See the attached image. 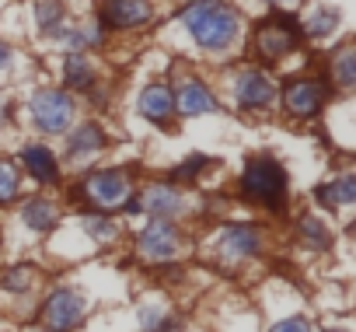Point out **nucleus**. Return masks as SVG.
Listing matches in <instances>:
<instances>
[{"instance_id":"1","label":"nucleus","mask_w":356,"mask_h":332,"mask_svg":"<svg viewBox=\"0 0 356 332\" xmlns=\"http://www.w3.org/2000/svg\"><path fill=\"white\" fill-rule=\"evenodd\" d=\"M182 25L189 29V35L210 49V53H220L227 49L238 32H241V18L234 8H227L224 0H196V4H189L182 11Z\"/></svg>"},{"instance_id":"2","label":"nucleus","mask_w":356,"mask_h":332,"mask_svg":"<svg viewBox=\"0 0 356 332\" xmlns=\"http://www.w3.org/2000/svg\"><path fill=\"white\" fill-rule=\"evenodd\" d=\"M238 189H241V196H245L248 203H259V207L280 214V210L286 207L290 179H286V168H283L276 157L262 154V157H252V161L245 164V172H241V179H238Z\"/></svg>"},{"instance_id":"3","label":"nucleus","mask_w":356,"mask_h":332,"mask_svg":"<svg viewBox=\"0 0 356 332\" xmlns=\"http://www.w3.org/2000/svg\"><path fill=\"white\" fill-rule=\"evenodd\" d=\"M133 248H136V259L147 262V266H171V262H178L186 255V231L178 228L175 221L150 217L136 231Z\"/></svg>"},{"instance_id":"4","label":"nucleus","mask_w":356,"mask_h":332,"mask_svg":"<svg viewBox=\"0 0 356 332\" xmlns=\"http://www.w3.org/2000/svg\"><path fill=\"white\" fill-rule=\"evenodd\" d=\"M77 193L88 203V210L112 214V210H122L129 203V196H133V175L126 168H102V172L84 175V182H81Z\"/></svg>"},{"instance_id":"5","label":"nucleus","mask_w":356,"mask_h":332,"mask_svg":"<svg viewBox=\"0 0 356 332\" xmlns=\"http://www.w3.org/2000/svg\"><path fill=\"white\" fill-rule=\"evenodd\" d=\"M262 231L255 224H245V221H234V224H224L217 235H213V259L220 266H245L252 259L262 255Z\"/></svg>"},{"instance_id":"6","label":"nucleus","mask_w":356,"mask_h":332,"mask_svg":"<svg viewBox=\"0 0 356 332\" xmlns=\"http://www.w3.org/2000/svg\"><path fill=\"white\" fill-rule=\"evenodd\" d=\"M88 318V297L77 287H53L39 301V325L53 332H74Z\"/></svg>"},{"instance_id":"7","label":"nucleus","mask_w":356,"mask_h":332,"mask_svg":"<svg viewBox=\"0 0 356 332\" xmlns=\"http://www.w3.org/2000/svg\"><path fill=\"white\" fill-rule=\"evenodd\" d=\"M126 210L129 214H147V217H157V221H178L189 210V200L171 182H150L136 200L126 203Z\"/></svg>"},{"instance_id":"8","label":"nucleus","mask_w":356,"mask_h":332,"mask_svg":"<svg viewBox=\"0 0 356 332\" xmlns=\"http://www.w3.org/2000/svg\"><path fill=\"white\" fill-rule=\"evenodd\" d=\"M74 119V98L60 88H42L35 91L32 98V122L42 129V133H60L67 129Z\"/></svg>"},{"instance_id":"9","label":"nucleus","mask_w":356,"mask_h":332,"mask_svg":"<svg viewBox=\"0 0 356 332\" xmlns=\"http://www.w3.org/2000/svg\"><path fill=\"white\" fill-rule=\"evenodd\" d=\"M297 39H300V25H297L290 15H273V18L259 29L255 49H259L262 60H283V56L297 46Z\"/></svg>"},{"instance_id":"10","label":"nucleus","mask_w":356,"mask_h":332,"mask_svg":"<svg viewBox=\"0 0 356 332\" xmlns=\"http://www.w3.org/2000/svg\"><path fill=\"white\" fill-rule=\"evenodd\" d=\"M283 105H286V112L297 116V119L318 116L321 105H325V88H321V81H311V77L290 81L286 91H283Z\"/></svg>"},{"instance_id":"11","label":"nucleus","mask_w":356,"mask_h":332,"mask_svg":"<svg viewBox=\"0 0 356 332\" xmlns=\"http://www.w3.org/2000/svg\"><path fill=\"white\" fill-rule=\"evenodd\" d=\"M175 95V112L178 116H210V112H217L220 105H217V98L210 95V88L203 84V81H196V77H189V81H182L178 84V91H171Z\"/></svg>"},{"instance_id":"12","label":"nucleus","mask_w":356,"mask_h":332,"mask_svg":"<svg viewBox=\"0 0 356 332\" xmlns=\"http://www.w3.org/2000/svg\"><path fill=\"white\" fill-rule=\"evenodd\" d=\"M150 4L147 0H105L102 4V22L112 29H140L150 22Z\"/></svg>"},{"instance_id":"13","label":"nucleus","mask_w":356,"mask_h":332,"mask_svg":"<svg viewBox=\"0 0 356 332\" xmlns=\"http://www.w3.org/2000/svg\"><path fill=\"white\" fill-rule=\"evenodd\" d=\"M234 95H238V105L241 109H266L273 102L276 88H273V81L262 70H245L234 81Z\"/></svg>"},{"instance_id":"14","label":"nucleus","mask_w":356,"mask_h":332,"mask_svg":"<svg viewBox=\"0 0 356 332\" xmlns=\"http://www.w3.org/2000/svg\"><path fill=\"white\" fill-rule=\"evenodd\" d=\"M18 221H22L29 231H35V235H49V231L60 224V207H56L53 200H46V196H32V200L22 203Z\"/></svg>"},{"instance_id":"15","label":"nucleus","mask_w":356,"mask_h":332,"mask_svg":"<svg viewBox=\"0 0 356 332\" xmlns=\"http://www.w3.org/2000/svg\"><path fill=\"white\" fill-rule=\"evenodd\" d=\"M140 116L150 119V122H161V126H164V122L175 116V95H171V88L161 84V81L147 84L143 95H140Z\"/></svg>"},{"instance_id":"16","label":"nucleus","mask_w":356,"mask_h":332,"mask_svg":"<svg viewBox=\"0 0 356 332\" xmlns=\"http://www.w3.org/2000/svg\"><path fill=\"white\" fill-rule=\"evenodd\" d=\"M136 325H140V332H178L182 329L178 315L164 301H143L136 308Z\"/></svg>"},{"instance_id":"17","label":"nucleus","mask_w":356,"mask_h":332,"mask_svg":"<svg viewBox=\"0 0 356 332\" xmlns=\"http://www.w3.org/2000/svg\"><path fill=\"white\" fill-rule=\"evenodd\" d=\"M22 164H25V172H29L35 182H42V186L60 179V164H56L53 150L42 147V143H29V147L22 150Z\"/></svg>"},{"instance_id":"18","label":"nucleus","mask_w":356,"mask_h":332,"mask_svg":"<svg viewBox=\"0 0 356 332\" xmlns=\"http://www.w3.org/2000/svg\"><path fill=\"white\" fill-rule=\"evenodd\" d=\"M314 200H318V207H325V210L349 207V203H356V179H353V175H342V179H335V182H325V186L314 189Z\"/></svg>"},{"instance_id":"19","label":"nucleus","mask_w":356,"mask_h":332,"mask_svg":"<svg viewBox=\"0 0 356 332\" xmlns=\"http://www.w3.org/2000/svg\"><path fill=\"white\" fill-rule=\"evenodd\" d=\"M105 129L98 126V122H81L74 133H70V140H67V147H70V157H88V154H98L102 147H105Z\"/></svg>"},{"instance_id":"20","label":"nucleus","mask_w":356,"mask_h":332,"mask_svg":"<svg viewBox=\"0 0 356 332\" xmlns=\"http://www.w3.org/2000/svg\"><path fill=\"white\" fill-rule=\"evenodd\" d=\"M81 231H84L95 245H112V242L119 238V224H115L108 214H98V210L81 214Z\"/></svg>"},{"instance_id":"21","label":"nucleus","mask_w":356,"mask_h":332,"mask_svg":"<svg viewBox=\"0 0 356 332\" xmlns=\"http://www.w3.org/2000/svg\"><path fill=\"white\" fill-rule=\"evenodd\" d=\"M35 283H39V269H35V266H29V262H22V266H11V269H4V273H0V290H4V294H11V297H22V294H29Z\"/></svg>"},{"instance_id":"22","label":"nucleus","mask_w":356,"mask_h":332,"mask_svg":"<svg viewBox=\"0 0 356 332\" xmlns=\"http://www.w3.org/2000/svg\"><path fill=\"white\" fill-rule=\"evenodd\" d=\"M63 18H67L63 0H35V22H39V29H42L46 35L60 39V32L67 29Z\"/></svg>"},{"instance_id":"23","label":"nucleus","mask_w":356,"mask_h":332,"mask_svg":"<svg viewBox=\"0 0 356 332\" xmlns=\"http://www.w3.org/2000/svg\"><path fill=\"white\" fill-rule=\"evenodd\" d=\"M297 235H300V242H304L311 252H328V245H332V231H328V224H321L318 217H300V221H297Z\"/></svg>"},{"instance_id":"24","label":"nucleus","mask_w":356,"mask_h":332,"mask_svg":"<svg viewBox=\"0 0 356 332\" xmlns=\"http://www.w3.org/2000/svg\"><path fill=\"white\" fill-rule=\"evenodd\" d=\"M63 77H67L70 88L88 91V88L95 84V67H91V60H88L84 53H70L67 63H63Z\"/></svg>"},{"instance_id":"25","label":"nucleus","mask_w":356,"mask_h":332,"mask_svg":"<svg viewBox=\"0 0 356 332\" xmlns=\"http://www.w3.org/2000/svg\"><path fill=\"white\" fill-rule=\"evenodd\" d=\"M60 42H63L70 53H84L88 46H98V42H102V29H98V25L63 29V32H60Z\"/></svg>"},{"instance_id":"26","label":"nucleus","mask_w":356,"mask_h":332,"mask_svg":"<svg viewBox=\"0 0 356 332\" xmlns=\"http://www.w3.org/2000/svg\"><path fill=\"white\" fill-rule=\"evenodd\" d=\"M210 164H213V161H210L207 154H189V157L171 172V179H175V182H196V179L210 168Z\"/></svg>"},{"instance_id":"27","label":"nucleus","mask_w":356,"mask_h":332,"mask_svg":"<svg viewBox=\"0 0 356 332\" xmlns=\"http://www.w3.org/2000/svg\"><path fill=\"white\" fill-rule=\"evenodd\" d=\"M18 189H22V179H18V168L11 161H0V207H8L18 200Z\"/></svg>"},{"instance_id":"28","label":"nucleus","mask_w":356,"mask_h":332,"mask_svg":"<svg viewBox=\"0 0 356 332\" xmlns=\"http://www.w3.org/2000/svg\"><path fill=\"white\" fill-rule=\"evenodd\" d=\"M332 74H335V84H339V88H353V84H356V53H353V46H346V49L335 56Z\"/></svg>"},{"instance_id":"29","label":"nucleus","mask_w":356,"mask_h":332,"mask_svg":"<svg viewBox=\"0 0 356 332\" xmlns=\"http://www.w3.org/2000/svg\"><path fill=\"white\" fill-rule=\"evenodd\" d=\"M307 35L311 39H328L335 29H339V11H318V15H311L307 18Z\"/></svg>"},{"instance_id":"30","label":"nucleus","mask_w":356,"mask_h":332,"mask_svg":"<svg viewBox=\"0 0 356 332\" xmlns=\"http://www.w3.org/2000/svg\"><path fill=\"white\" fill-rule=\"evenodd\" d=\"M269 332H314V322L307 318V315H286V318H280V322H273L269 325Z\"/></svg>"},{"instance_id":"31","label":"nucleus","mask_w":356,"mask_h":332,"mask_svg":"<svg viewBox=\"0 0 356 332\" xmlns=\"http://www.w3.org/2000/svg\"><path fill=\"white\" fill-rule=\"evenodd\" d=\"M4 67H11V49L0 46V70H4Z\"/></svg>"},{"instance_id":"32","label":"nucleus","mask_w":356,"mask_h":332,"mask_svg":"<svg viewBox=\"0 0 356 332\" xmlns=\"http://www.w3.org/2000/svg\"><path fill=\"white\" fill-rule=\"evenodd\" d=\"M269 4H273V8H280V11H283V8H290V4H297V0H269Z\"/></svg>"},{"instance_id":"33","label":"nucleus","mask_w":356,"mask_h":332,"mask_svg":"<svg viewBox=\"0 0 356 332\" xmlns=\"http://www.w3.org/2000/svg\"><path fill=\"white\" fill-rule=\"evenodd\" d=\"M4 122H8V102L0 98V126H4Z\"/></svg>"},{"instance_id":"34","label":"nucleus","mask_w":356,"mask_h":332,"mask_svg":"<svg viewBox=\"0 0 356 332\" xmlns=\"http://www.w3.org/2000/svg\"><path fill=\"white\" fill-rule=\"evenodd\" d=\"M25 332H53V329H46V325H32V329H25Z\"/></svg>"},{"instance_id":"35","label":"nucleus","mask_w":356,"mask_h":332,"mask_svg":"<svg viewBox=\"0 0 356 332\" xmlns=\"http://www.w3.org/2000/svg\"><path fill=\"white\" fill-rule=\"evenodd\" d=\"M325 332H349V329H325Z\"/></svg>"}]
</instances>
